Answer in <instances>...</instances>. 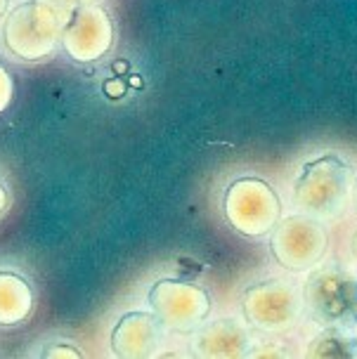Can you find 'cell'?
<instances>
[{
  "label": "cell",
  "instance_id": "cell-13",
  "mask_svg": "<svg viewBox=\"0 0 357 359\" xmlns=\"http://www.w3.org/2000/svg\"><path fill=\"white\" fill-rule=\"evenodd\" d=\"M12 97H15V81H12V74L8 72V67L0 62V116L8 111V107L12 104Z\"/></svg>",
  "mask_w": 357,
  "mask_h": 359
},
{
  "label": "cell",
  "instance_id": "cell-2",
  "mask_svg": "<svg viewBox=\"0 0 357 359\" xmlns=\"http://www.w3.org/2000/svg\"><path fill=\"white\" fill-rule=\"evenodd\" d=\"M353 172L339 156L327 154L305 163L293 182V206L312 217H334L346 208Z\"/></svg>",
  "mask_w": 357,
  "mask_h": 359
},
{
  "label": "cell",
  "instance_id": "cell-4",
  "mask_svg": "<svg viewBox=\"0 0 357 359\" xmlns=\"http://www.w3.org/2000/svg\"><path fill=\"white\" fill-rule=\"evenodd\" d=\"M225 217L244 236H265L282 217L277 191L260 177H239L225 191Z\"/></svg>",
  "mask_w": 357,
  "mask_h": 359
},
{
  "label": "cell",
  "instance_id": "cell-6",
  "mask_svg": "<svg viewBox=\"0 0 357 359\" xmlns=\"http://www.w3.org/2000/svg\"><path fill=\"white\" fill-rule=\"evenodd\" d=\"M329 236L327 229L312 215L298 213L289 217H279L272 229L270 248L275 260L291 272H305L317 267L327 253Z\"/></svg>",
  "mask_w": 357,
  "mask_h": 359
},
{
  "label": "cell",
  "instance_id": "cell-8",
  "mask_svg": "<svg viewBox=\"0 0 357 359\" xmlns=\"http://www.w3.org/2000/svg\"><path fill=\"white\" fill-rule=\"evenodd\" d=\"M114 45V22L102 5H79L62 31V50L79 64L102 60Z\"/></svg>",
  "mask_w": 357,
  "mask_h": 359
},
{
  "label": "cell",
  "instance_id": "cell-3",
  "mask_svg": "<svg viewBox=\"0 0 357 359\" xmlns=\"http://www.w3.org/2000/svg\"><path fill=\"white\" fill-rule=\"evenodd\" d=\"M303 307L324 326H350L357 322V277L339 265L312 269L303 286Z\"/></svg>",
  "mask_w": 357,
  "mask_h": 359
},
{
  "label": "cell",
  "instance_id": "cell-1",
  "mask_svg": "<svg viewBox=\"0 0 357 359\" xmlns=\"http://www.w3.org/2000/svg\"><path fill=\"white\" fill-rule=\"evenodd\" d=\"M65 27V19L48 5L38 0L19 3L3 19V45L22 62H46L62 45Z\"/></svg>",
  "mask_w": 357,
  "mask_h": 359
},
{
  "label": "cell",
  "instance_id": "cell-21",
  "mask_svg": "<svg viewBox=\"0 0 357 359\" xmlns=\"http://www.w3.org/2000/svg\"><path fill=\"white\" fill-rule=\"evenodd\" d=\"M355 341H357V338H355Z\"/></svg>",
  "mask_w": 357,
  "mask_h": 359
},
{
  "label": "cell",
  "instance_id": "cell-20",
  "mask_svg": "<svg viewBox=\"0 0 357 359\" xmlns=\"http://www.w3.org/2000/svg\"><path fill=\"white\" fill-rule=\"evenodd\" d=\"M88 3H97V0H81V5H88Z\"/></svg>",
  "mask_w": 357,
  "mask_h": 359
},
{
  "label": "cell",
  "instance_id": "cell-10",
  "mask_svg": "<svg viewBox=\"0 0 357 359\" xmlns=\"http://www.w3.org/2000/svg\"><path fill=\"white\" fill-rule=\"evenodd\" d=\"M251 333L237 319L201 324L194 336V355L206 359H244L251 352Z\"/></svg>",
  "mask_w": 357,
  "mask_h": 359
},
{
  "label": "cell",
  "instance_id": "cell-19",
  "mask_svg": "<svg viewBox=\"0 0 357 359\" xmlns=\"http://www.w3.org/2000/svg\"><path fill=\"white\" fill-rule=\"evenodd\" d=\"M353 253H355V258H357V234L353 236Z\"/></svg>",
  "mask_w": 357,
  "mask_h": 359
},
{
  "label": "cell",
  "instance_id": "cell-18",
  "mask_svg": "<svg viewBox=\"0 0 357 359\" xmlns=\"http://www.w3.org/2000/svg\"><path fill=\"white\" fill-rule=\"evenodd\" d=\"M350 198H353V206H355V210H357V180H355L353 189H350Z\"/></svg>",
  "mask_w": 357,
  "mask_h": 359
},
{
  "label": "cell",
  "instance_id": "cell-7",
  "mask_svg": "<svg viewBox=\"0 0 357 359\" xmlns=\"http://www.w3.org/2000/svg\"><path fill=\"white\" fill-rule=\"evenodd\" d=\"M149 307L163 329L175 333H192L206 322L211 312V296L189 281L163 279L149 291Z\"/></svg>",
  "mask_w": 357,
  "mask_h": 359
},
{
  "label": "cell",
  "instance_id": "cell-12",
  "mask_svg": "<svg viewBox=\"0 0 357 359\" xmlns=\"http://www.w3.org/2000/svg\"><path fill=\"white\" fill-rule=\"evenodd\" d=\"M305 357L312 359H343L357 357V341L343 333L339 326H327L324 331L315 333L305 345Z\"/></svg>",
  "mask_w": 357,
  "mask_h": 359
},
{
  "label": "cell",
  "instance_id": "cell-5",
  "mask_svg": "<svg viewBox=\"0 0 357 359\" xmlns=\"http://www.w3.org/2000/svg\"><path fill=\"white\" fill-rule=\"evenodd\" d=\"M241 310H244V319L251 329L263 333L289 331L301 319L303 291H298L291 281H263L244 293Z\"/></svg>",
  "mask_w": 357,
  "mask_h": 359
},
{
  "label": "cell",
  "instance_id": "cell-14",
  "mask_svg": "<svg viewBox=\"0 0 357 359\" xmlns=\"http://www.w3.org/2000/svg\"><path fill=\"white\" fill-rule=\"evenodd\" d=\"M38 3L48 5V8H53V10L57 12V15H60V17L69 24V19H72V17H74V12L79 10L81 0H38Z\"/></svg>",
  "mask_w": 357,
  "mask_h": 359
},
{
  "label": "cell",
  "instance_id": "cell-11",
  "mask_svg": "<svg viewBox=\"0 0 357 359\" xmlns=\"http://www.w3.org/2000/svg\"><path fill=\"white\" fill-rule=\"evenodd\" d=\"M34 288L22 274L0 269V326L24 324L34 312Z\"/></svg>",
  "mask_w": 357,
  "mask_h": 359
},
{
  "label": "cell",
  "instance_id": "cell-9",
  "mask_svg": "<svg viewBox=\"0 0 357 359\" xmlns=\"http://www.w3.org/2000/svg\"><path fill=\"white\" fill-rule=\"evenodd\" d=\"M163 343V324L154 312H128L112 333V352L121 359H149Z\"/></svg>",
  "mask_w": 357,
  "mask_h": 359
},
{
  "label": "cell",
  "instance_id": "cell-15",
  "mask_svg": "<svg viewBox=\"0 0 357 359\" xmlns=\"http://www.w3.org/2000/svg\"><path fill=\"white\" fill-rule=\"evenodd\" d=\"M43 357H83V350L74 348L72 343H57L43 352Z\"/></svg>",
  "mask_w": 357,
  "mask_h": 359
},
{
  "label": "cell",
  "instance_id": "cell-16",
  "mask_svg": "<svg viewBox=\"0 0 357 359\" xmlns=\"http://www.w3.org/2000/svg\"><path fill=\"white\" fill-rule=\"evenodd\" d=\"M8 206H10V191H8V184L0 180V217L8 213Z\"/></svg>",
  "mask_w": 357,
  "mask_h": 359
},
{
  "label": "cell",
  "instance_id": "cell-17",
  "mask_svg": "<svg viewBox=\"0 0 357 359\" xmlns=\"http://www.w3.org/2000/svg\"><path fill=\"white\" fill-rule=\"evenodd\" d=\"M10 3H12V0H0V22H3V19L8 17V12H10Z\"/></svg>",
  "mask_w": 357,
  "mask_h": 359
}]
</instances>
